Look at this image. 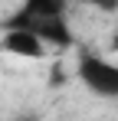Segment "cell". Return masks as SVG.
I'll return each instance as SVG.
<instances>
[{"label": "cell", "mask_w": 118, "mask_h": 121, "mask_svg": "<svg viewBox=\"0 0 118 121\" xmlns=\"http://www.w3.org/2000/svg\"><path fill=\"white\" fill-rule=\"evenodd\" d=\"M82 85L98 98H118V62L98 52H82L76 65Z\"/></svg>", "instance_id": "obj_1"}, {"label": "cell", "mask_w": 118, "mask_h": 121, "mask_svg": "<svg viewBox=\"0 0 118 121\" xmlns=\"http://www.w3.org/2000/svg\"><path fill=\"white\" fill-rule=\"evenodd\" d=\"M0 49L17 56V59H46L49 56V46L39 39L30 26H7V33L0 39Z\"/></svg>", "instance_id": "obj_2"}, {"label": "cell", "mask_w": 118, "mask_h": 121, "mask_svg": "<svg viewBox=\"0 0 118 121\" xmlns=\"http://www.w3.org/2000/svg\"><path fill=\"white\" fill-rule=\"evenodd\" d=\"M112 49L118 52V26H115V33H112Z\"/></svg>", "instance_id": "obj_3"}, {"label": "cell", "mask_w": 118, "mask_h": 121, "mask_svg": "<svg viewBox=\"0 0 118 121\" xmlns=\"http://www.w3.org/2000/svg\"><path fill=\"white\" fill-rule=\"evenodd\" d=\"M13 121H23V118H13Z\"/></svg>", "instance_id": "obj_4"}]
</instances>
